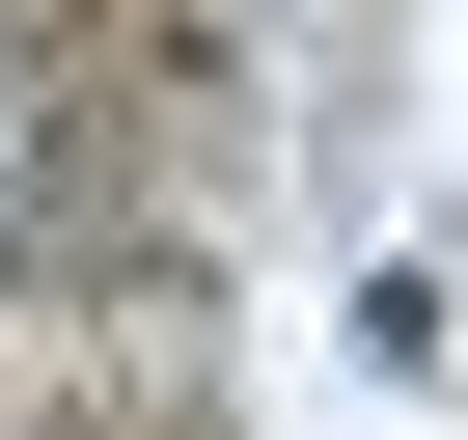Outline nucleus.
I'll return each instance as SVG.
<instances>
[{"label": "nucleus", "mask_w": 468, "mask_h": 440, "mask_svg": "<svg viewBox=\"0 0 468 440\" xmlns=\"http://www.w3.org/2000/svg\"><path fill=\"white\" fill-rule=\"evenodd\" d=\"M28 193H56V56L0 28V220H28Z\"/></svg>", "instance_id": "f257e3e1"}]
</instances>
